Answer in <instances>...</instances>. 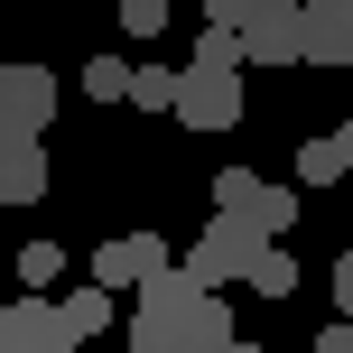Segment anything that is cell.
<instances>
[{
    "label": "cell",
    "mask_w": 353,
    "mask_h": 353,
    "mask_svg": "<svg viewBox=\"0 0 353 353\" xmlns=\"http://www.w3.org/2000/svg\"><path fill=\"white\" fill-rule=\"evenodd\" d=\"M307 65H353V0H307Z\"/></svg>",
    "instance_id": "9c48e42d"
},
{
    "label": "cell",
    "mask_w": 353,
    "mask_h": 353,
    "mask_svg": "<svg viewBox=\"0 0 353 353\" xmlns=\"http://www.w3.org/2000/svg\"><path fill=\"white\" fill-rule=\"evenodd\" d=\"M251 288H261V298H288V288H298V251H288V242H270L261 261H251Z\"/></svg>",
    "instance_id": "4fadbf2b"
},
{
    "label": "cell",
    "mask_w": 353,
    "mask_h": 353,
    "mask_svg": "<svg viewBox=\"0 0 353 353\" xmlns=\"http://www.w3.org/2000/svg\"><path fill=\"white\" fill-rule=\"evenodd\" d=\"M0 353H84L65 298H10L0 307Z\"/></svg>",
    "instance_id": "3957f363"
},
{
    "label": "cell",
    "mask_w": 353,
    "mask_h": 353,
    "mask_svg": "<svg viewBox=\"0 0 353 353\" xmlns=\"http://www.w3.org/2000/svg\"><path fill=\"white\" fill-rule=\"evenodd\" d=\"M335 298H344V316H353V251L335 261Z\"/></svg>",
    "instance_id": "44dd1931"
},
{
    "label": "cell",
    "mask_w": 353,
    "mask_h": 353,
    "mask_svg": "<svg viewBox=\"0 0 353 353\" xmlns=\"http://www.w3.org/2000/svg\"><path fill=\"white\" fill-rule=\"evenodd\" d=\"M56 121V74L47 65H0V130H47Z\"/></svg>",
    "instance_id": "52a82bcc"
},
{
    "label": "cell",
    "mask_w": 353,
    "mask_h": 353,
    "mask_svg": "<svg viewBox=\"0 0 353 353\" xmlns=\"http://www.w3.org/2000/svg\"><path fill=\"white\" fill-rule=\"evenodd\" d=\"M344 176H353L344 130H325V140H307V149H298V186H344Z\"/></svg>",
    "instance_id": "8fae6325"
},
{
    "label": "cell",
    "mask_w": 353,
    "mask_h": 353,
    "mask_svg": "<svg viewBox=\"0 0 353 353\" xmlns=\"http://www.w3.org/2000/svg\"><path fill=\"white\" fill-rule=\"evenodd\" d=\"M65 316H74V335H112V316H121V288H103V279H84V288H65Z\"/></svg>",
    "instance_id": "30bf717a"
},
{
    "label": "cell",
    "mask_w": 353,
    "mask_h": 353,
    "mask_svg": "<svg viewBox=\"0 0 353 353\" xmlns=\"http://www.w3.org/2000/svg\"><path fill=\"white\" fill-rule=\"evenodd\" d=\"M316 353H353V316H335V325H325V335H316Z\"/></svg>",
    "instance_id": "ffe728a7"
},
{
    "label": "cell",
    "mask_w": 353,
    "mask_h": 353,
    "mask_svg": "<svg viewBox=\"0 0 353 353\" xmlns=\"http://www.w3.org/2000/svg\"><path fill=\"white\" fill-rule=\"evenodd\" d=\"M176 93H186V65H140V74H130V112H176Z\"/></svg>",
    "instance_id": "7c38bea8"
},
{
    "label": "cell",
    "mask_w": 353,
    "mask_h": 353,
    "mask_svg": "<svg viewBox=\"0 0 353 353\" xmlns=\"http://www.w3.org/2000/svg\"><path fill=\"white\" fill-rule=\"evenodd\" d=\"M195 10H205V0H195Z\"/></svg>",
    "instance_id": "603a6c76"
},
{
    "label": "cell",
    "mask_w": 353,
    "mask_h": 353,
    "mask_svg": "<svg viewBox=\"0 0 353 353\" xmlns=\"http://www.w3.org/2000/svg\"><path fill=\"white\" fill-rule=\"evenodd\" d=\"M261 223H270V232L298 223V186H270V195H261Z\"/></svg>",
    "instance_id": "ac0fdd59"
},
{
    "label": "cell",
    "mask_w": 353,
    "mask_h": 353,
    "mask_svg": "<svg viewBox=\"0 0 353 353\" xmlns=\"http://www.w3.org/2000/svg\"><path fill=\"white\" fill-rule=\"evenodd\" d=\"M176 121H186V130H232V121H242V65H186Z\"/></svg>",
    "instance_id": "5b68a950"
},
{
    "label": "cell",
    "mask_w": 353,
    "mask_h": 353,
    "mask_svg": "<svg viewBox=\"0 0 353 353\" xmlns=\"http://www.w3.org/2000/svg\"><path fill=\"white\" fill-rule=\"evenodd\" d=\"M261 176H251V168H223V176H214V205H223V214H261Z\"/></svg>",
    "instance_id": "9a60e30c"
},
{
    "label": "cell",
    "mask_w": 353,
    "mask_h": 353,
    "mask_svg": "<svg viewBox=\"0 0 353 353\" xmlns=\"http://www.w3.org/2000/svg\"><path fill=\"white\" fill-rule=\"evenodd\" d=\"M159 270H176L159 232H112V242L93 251V279H103V288H149Z\"/></svg>",
    "instance_id": "8992f818"
},
{
    "label": "cell",
    "mask_w": 353,
    "mask_h": 353,
    "mask_svg": "<svg viewBox=\"0 0 353 353\" xmlns=\"http://www.w3.org/2000/svg\"><path fill=\"white\" fill-rule=\"evenodd\" d=\"M251 10L261 0H205V28H251Z\"/></svg>",
    "instance_id": "d6986e66"
},
{
    "label": "cell",
    "mask_w": 353,
    "mask_h": 353,
    "mask_svg": "<svg viewBox=\"0 0 353 353\" xmlns=\"http://www.w3.org/2000/svg\"><path fill=\"white\" fill-rule=\"evenodd\" d=\"M130 74H140V65H121V56H93V65H84V93H93V103H130Z\"/></svg>",
    "instance_id": "5bb4252c"
},
{
    "label": "cell",
    "mask_w": 353,
    "mask_h": 353,
    "mask_svg": "<svg viewBox=\"0 0 353 353\" xmlns=\"http://www.w3.org/2000/svg\"><path fill=\"white\" fill-rule=\"evenodd\" d=\"M242 56L251 65H307V0H261L251 10V28H242Z\"/></svg>",
    "instance_id": "277c9868"
},
{
    "label": "cell",
    "mask_w": 353,
    "mask_h": 353,
    "mask_svg": "<svg viewBox=\"0 0 353 353\" xmlns=\"http://www.w3.org/2000/svg\"><path fill=\"white\" fill-rule=\"evenodd\" d=\"M232 353H261V344H232Z\"/></svg>",
    "instance_id": "7402d4cb"
},
{
    "label": "cell",
    "mask_w": 353,
    "mask_h": 353,
    "mask_svg": "<svg viewBox=\"0 0 353 353\" xmlns=\"http://www.w3.org/2000/svg\"><path fill=\"white\" fill-rule=\"evenodd\" d=\"M130 353H232L242 335H232V298L223 288H205L186 261L159 270L149 288H130Z\"/></svg>",
    "instance_id": "6da1fadb"
},
{
    "label": "cell",
    "mask_w": 353,
    "mask_h": 353,
    "mask_svg": "<svg viewBox=\"0 0 353 353\" xmlns=\"http://www.w3.org/2000/svg\"><path fill=\"white\" fill-rule=\"evenodd\" d=\"M47 195V130H0V205Z\"/></svg>",
    "instance_id": "ba28073f"
},
{
    "label": "cell",
    "mask_w": 353,
    "mask_h": 353,
    "mask_svg": "<svg viewBox=\"0 0 353 353\" xmlns=\"http://www.w3.org/2000/svg\"><path fill=\"white\" fill-rule=\"evenodd\" d=\"M112 10H121L130 37H159V28H168V0H112Z\"/></svg>",
    "instance_id": "e0dca14e"
},
{
    "label": "cell",
    "mask_w": 353,
    "mask_h": 353,
    "mask_svg": "<svg viewBox=\"0 0 353 353\" xmlns=\"http://www.w3.org/2000/svg\"><path fill=\"white\" fill-rule=\"evenodd\" d=\"M270 242H279V232H270L261 214H223V205H214V223L195 232L186 270H195V279H205V288H232V279H251V261H261Z\"/></svg>",
    "instance_id": "7a4b0ae2"
},
{
    "label": "cell",
    "mask_w": 353,
    "mask_h": 353,
    "mask_svg": "<svg viewBox=\"0 0 353 353\" xmlns=\"http://www.w3.org/2000/svg\"><path fill=\"white\" fill-rule=\"evenodd\" d=\"M19 279H28V288H56V279H65V251H56V242H28V251H19Z\"/></svg>",
    "instance_id": "2e32d148"
}]
</instances>
